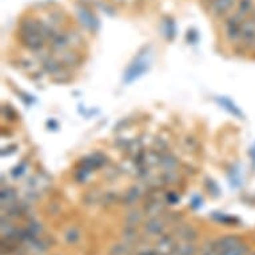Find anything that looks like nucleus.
Returning <instances> with one entry per match:
<instances>
[{
	"instance_id": "nucleus-1",
	"label": "nucleus",
	"mask_w": 255,
	"mask_h": 255,
	"mask_svg": "<svg viewBox=\"0 0 255 255\" xmlns=\"http://www.w3.org/2000/svg\"><path fill=\"white\" fill-rule=\"evenodd\" d=\"M235 4V0H213L210 5L211 14L215 16H222L229 12Z\"/></svg>"
},
{
	"instance_id": "nucleus-2",
	"label": "nucleus",
	"mask_w": 255,
	"mask_h": 255,
	"mask_svg": "<svg viewBox=\"0 0 255 255\" xmlns=\"http://www.w3.org/2000/svg\"><path fill=\"white\" fill-rule=\"evenodd\" d=\"M240 39L246 44H253L255 42V20H243L240 27Z\"/></svg>"
},
{
	"instance_id": "nucleus-3",
	"label": "nucleus",
	"mask_w": 255,
	"mask_h": 255,
	"mask_svg": "<svg viewBox=\"0 0 255 255\" xmlns=\"http://www.w3.org/2000/svg\"><path fill=\"white\" fill-rule=\"evenodd\" d=\"M253 11V0H239V7L237 11V15L242 19H246V16Z\"/></svg>"
}]
</instances>
